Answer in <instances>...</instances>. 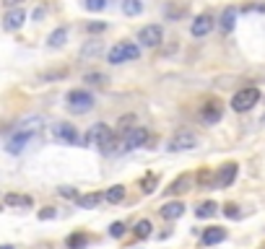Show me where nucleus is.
I'll return each mask as SVG.
<instances>
[{"label":"nucleus","instance_id":"f257e3e1","mask_svg":"<svg viewBox=\"0 0 265 249\" xmlns=\"http://www.w3.org/2000/svg\"><path fill=\"white\" fill-rule=\"evenodd\" d=\"M65 101H68V109L76 112V115H86V112L94 109V96H91L88 91H81V88L68 94Z\"/></svg>","mask_w":265,"mask_h":249},{"label":"nucleus","instance_id":"f03ea898","mask_svg":"<svg viewBox=\"0 0 265 249\" xmlns=\"http://www.w3.org/2000/svg\"><path fill=\"white\" fill-rule=\"evenodd\" d=\"M141 58V50L135 47V44L130 42H120V44H114V47L109 50V62L112 65H120L125 60H138Z\"/></svg>","mask_w":265,"mask_h":249},{"label":"nucleus","instance_id":"7ed1b4c3","mask_svg":"<svg viewBox=\"0 0 265 249\" xmlns=\"http://www.w3.org/2000/svg\"><path fill=\"white\" fill-rule=\"evenodd\" d=\"M258 99H260V91H258L255 86L242 88V91H237L234 99H232V109L234 112H247V109H252V107L258 104Z\"/></svg>","mask_w":265,"mask_h":249},{"label":"nucleus","instance_id":"20e7f679","mask_svg":"<svg viewBox=\"0 0 265 249\" xmlns=\"http://www.w3.org/2000/svg\"><path fill=\"white\" fill-rule=\"evenodd\" d=\"M167 148L172 153H179V151H192V148H198V135L190 132V130H179L175 138L169 140Z\"/></svg>","mask_w":265,"mask_h":249},{"label":"nucleus","instance_id":"39448f33","mask_svg":"<svg viewBox=\"0 0 265 249\" xmlns=\"http://www.w3.org/2000/svg\"><path fill=\"white\" fill-rule=\"evenodd\" d=\"M234 179H237V164L229 161V164H224V166H218V172H216V187H213V189L232 187Z\"/></svg>","mask_w":265,"mask_h":249},{"label":"nucleus","instance_id":"423d86ee","mask_svg":"<svg viewBox=\"0 0 265 249\" xmlns=\"http://www.w3.org/2000/svg\"><path fill=\"white\" fill-rule=\"evenodd\" d=\"M34 135H37V132H29V130H18L16 127V132H13V138H10L8 140V145H5V151L8 153H21V151H24L26 148V145L31 143V138H34Z\"/></svg>","mask_w":265,"mask_h":249},{"label":"nucleus","instance_id":"0eeeda50","mask_svg":"<svg viewBox=\"0 0 265 249\" xmlns=\"http://www.w3.org/2000/svg\"><path fill=\"white\" fill-rule=\"evenodd\" d=\"M138 39H141L146 47H159L161 39H164V31H161L159 24H148L141 29V34H138Z\"/></svg>","mask_w":265,"mask_h":249},{"label":"nucleus","instance_id":"6e6552de","mask_svg":"<svg viewBox=\"0 0 265 249\" xmlns=\"http://www.w3.org/2000/svg\"><path fill=\"white\" fill-rule=\"evenodd\" d=\"M146 140H148V130L146 127H130L128 132H125V148H128V151L141 148Z\"/></svg>","mask_w":265,"mask_h":249},{"label":"nucleus","instance_id":"1a4fd4ad","mask_svg":"<svg viewBox=\"0 0 265 249\" xmlns=\"http://www.w3.org/2000/svg\"><path fill=\"white\" fill-rule=\"evenodd\" d=\"M109 138H112V130L107 127V124H94V127L86 132L84 143H88V145H101V143H107Z\"/></svg>","mask_w":265,"mask_h":249},{"label":"nucleus","instance_id":"9d476101","mask_svg":"<svg viewBox=\"0 0 265 249\" xmlns=\"http://www.w3.org/2000/svg\"><path fill=\"white\" fill-rule=\"evenodd\" d=\"M52 135L57 140H63V143H78V132H76V127L73 124H68V122H57V124H52Z\"/></svg>","mask_w":265,"mask_h":249},{"label":"nucleus","instance_id":"9b49d317","mask_svg":"<svg viewBox=\"0 0 265 249\" xmlns=\"http://www.w3.org/2000/svg\"><path fill=\"white\" fill-rule=\"evenodd\" d=\"M221 115H224L221 101H208V104H203V109H200V120L205 124H216L218 120H221Z\"/></svg>","mask_w":265,"mask_h":249},{"label":"nucleus","instance_id":"f8f14e48","mask_svg":"<svg viewBox=\"0 0 265 249\" xmlns=\"http://www.w3.org/2000/svg\"><path fill=\"white\" fill-rule=\"evenodd\" d=\"M211 29H213V16H211V13H200L198 18L192 21V26H190L192 37H205Z\"/></svg>","mask_w":265,"mask_h":249},{"label":"nucleus","instance_id":"ddd939ff","mask_svg":"<svg viewBox=\"0 0 265 249\" xmlns=\"http://www.w3.org/2000/svg\"><path fill=\"white\" fill-rule=\"evenodd\" d=\"M24 21H26V13H24V8H13V10H8L5 18H3V26L8 31H16L24 26Z\"/></svg>","mask_w":265,"mask_h":249},{"label":"nucleus","instance_id":"4468645a","mask_svg":"<svg viewBox=\"0 0 265 249\" xmlns=\"http://www.w3.org/2000/svg\"><path fill=\"white\" fill-rule=\"evenodd\" d=\"M159 213L164 221H175L179 216H185V205H182V202H164V205L159 208Z\"/></svg>","mask_w":265,"mask_h":249},{"label":"nucleus","instance_id":"2eb2a0df","mask_svg":"<svg viewBox=\"0 0 265 249\" xmlns=\"http://www.w3.org/2000/svg\"><path fill=\"white\" fill-rule=\"evenodd\" d=\"M101 52H104V44H101L99 39H91V42H86L84 47H81V58L91 60V58H99Z\"/></svg>","mask_w":265,"mask_h":249},{"label":"nucleus","instance_id":"dca6fc26","mask_svg":"<svg viewBox=\"0 0 265 249\" xmlns=\"http://www.w3.org/2000/svg\"><path fill=\"white\" fill-rule=\"evenodd\" d=\"M101 200H104V195H101V192H88V195H81V197H78V208L91 210V208L101 205Z\"/></svg>","mask_w":265,"mask_h":249},{"label":"nucleus","instance_id":"f3484780","mask_svg":"<svg viewBox=\"0 0 265 249\" xmlns=\"http://www.w3.org/2000/svg\"><path fill=\"white\" fill-rule=\"evenodd\" d=\"M226 239V229H205V234H203V244L205 247H213V244H218V242H224Z\"/></svg>","mask_w":265,"mask_h":249},{"label":"nucleus","instance_id":"a211bd4d","mask_svg":"<svg viewBox=\"0 0 265 249\" xmlns=\"http://www.w3.org/2000/svg\"><path fill=\"white\" fill-rule=\"evenodd\" d=\"M234 24H237V8H226L224 13H221V21H218V26H221L224 34H229V31L234 29Z\"/></svg>","mask_w":265,"mask_h":249},{"label":"nucleus","instance_id":"6ab92c4d","mask_svg":"<svg viewBox=\"0 0 265 249\" xmlns=\"http://www.w3.org/2000/svg\"><path fill=\"white\" fill-rule=\"evenodd\" d=\"M190 174H182V177H177L175 182H172V187H169V195H182V192H187L190 189Z\"/></svg>","mask_w":265,"mask_h":249},{"label":"nucleus","instance_id":"aec40b11","mask_svg":"<svg viewBox=\"0 0 265 249\" xmlns=\"http://www.w3.org/2000/svg\"><path fill=\"white\" fill-rule=\"evenodd\" d=\"M5 205H10V208H31V197L10 192V195H5Z\"/></svg>","mask_w":265,"mask_h":249},{"label":"nucleus","instance_id":"412c9836","mask_svg":"<svg viewBox=\"0 0 265 249\" xmlns=\"http://www.w3.org/2000/svg\"><path fill=\"white\" fill-rule=\"evenodd\" d=\"M65 39H68V29H55V31L50 34L47 44H50L52 50H57V47H63V44H65Z\"/></svg>","mask_w":265,"mask_h":249},{"label":"nucleus","instance_id":"4be33fe9","mask_svg":"<svg viewBox=\"0 0 265 249\" xmlns=\"http://www.w3.org/2000/svg\"><path fill=\"white\" fill-rule=\"evenodd\" d=\"M122 197H125V187H122V185H114V187H109V189L104 192V200L112 202V205H117Z\"/></svg>","mask_w":265,"mask_h":249},{"label":"nucleus","instance_id":"5701e85b","mask_svg":"<svg viewBox=\"0 0 265 249\" xmlns=\"http://www.w3.org/2000/svg\"><path fill=\"white\" fill-rule=\"evenodd\" d=\"M143 10V0H122V13L125 16H138Z\"/></svg>","mask_w":265,"mask_h":249},{"label":"nucleus","instance_id":"b1692460","mask_svg":"<svg viewBox=\"0 0 265 249\" xmlns=\"http://www.w3.org/2000/svg\"><path fill=\"white\" fill-rule=\"evenodd\" d=\"M65 244H68V249H84L88 244V236L86 234H71Z\"/></svg>","mask_w":265,"mask_h":249},{"label":"nucleus","instance_id":"393cba45","mask_svg":"<svg viewBox=\"0 0 265 249\" xmlns=\"http://www.w3.org/2000/svg\"><path fill=\"white\" fill-rule=\"evenodd\" d=\"M99 148H101V153H104V156H112V153H117V151H120V138H114V135H112V138H109L107 143H101Z\"/></svg>","mask_w":265,"mask_h":249},{"label":"nucleus","instance_id":"a878e982","mask_svg":"<svg viewBox=\"0 0 265 249\" xmlns=\"http://www.w3.org/2000/svg\"><path fill=\"white\" fill-rule=\"evenodd\" d=\"M84 81L91 83V86H99V88H101V86H107V75H104V73H86Z\"/></svg>","mask_w":265,"mask_h":249},{"label":"nucleus","instance_id":"bb28decb","mask_svg":"<svg viewBox=\"0 0 265 249\" xmlns=\"http://www.w3.org/2000/svg\"><path fill=\"white\" fill-rule=\"evenodd\" d=\"M135 236L138 239H148V236H151V221H138L135 223Z\"/></svg>","mask_w":265,"mask_h":249},{"label":"nucleus","instance_id":"cd10ccee","mask_svg":"<svg viewBox=\"0 0 265 249\" xmlns=\"http://www.w3.org/2000/svg\"><path fill=\"white\" fill-rule=\"evenodd\" d=\"M213 213H216V202H203V205L195 210V216L198 218H211Z\"/></svg>","mask_w":265,"mask_h":249},{"label":"nucleus","instance_id":"c85d7f7f","mask_svg":"<svg viewBox=\"0 0 265 249\" xmlns=\"http://www.w3.org/2000/svg\"><path fill=\"white\" fill-rule=\"evenodd\" d=\"M198 182L203 185V187H216V174H211V172H198Z\"/></svg>","mask_w":265,"mask_h":249},{"label":"nucleus","instance_id":"c756f323","mask_svg":"<svg viewBox=\"0 0 265 249\" xmlns=\"http://www.w3.org/2000/svg\"><path fill=\"white\" fill-rule=\"evenodd\" d=\"M141 189L146 192V195H151V192L156 189V177L154 174H146V179L141 182Z\"/></svg>","mask_w":265,"mask_h":249},{"label":"nucleus","instance_id":"7c9ffc66","mask_svg":"<svg viewBox=\"0 0 265 249\" xmlns=\"http://www.w3.org/2000/svg\"><path fill=\"white\" fill-rule=\"evenodd\" d=\"M84 5H86V10H104L107 8V0H84Z\"/></svg>","mask_w":265,"mask_h":249},{"label":"nucleus","instance_id":"2f4dec72","mask_svg":"<svg viewBox=\"0 0 265 249\" xmlns=\"http://www.w3.org/2000/svg\"><path fill=\"white\" fill-rule=\"evenodd\" d=\"M104 29H107L104 21H91V24H86V31H88V34H99V31H104Z\"/></svg>","mask_w":265,"mask_h":249},{"label":"nucleus","instance_id":"473e14b6","mask_svg":"<svg viewBox=\"0 0 265 249\" xmlns=\"http://www.w3.org/2000/svg\"><path fill=\"white\" fill-rule=\"evenodd\" d=\"M109 234L114 236V239H120V236L125 234V223H122V221H117V223H112V226H109Z\"/></svg>","mask_w":265,"mask_h":249},{"label":"nucleus","instance_id":"72a5a7b5","mask_svg":"<svg viewBox=\"0 0 265 249\" xmlns=\"http://www.w3.org/2000/svg\"><path fill=\"white\" fill-rule=\"evenodd\" d=\"M224 216H229V218H239L242 213H239V208L234 205V202H229V205H224Z\"/></svg>","mask_w":265,"mask_h":249},{"label":"nucleus","instance_id":"f704fd0d","mask_svg":"<svg viewBox=\"0 0 265 249\" xmlns=\"http://www.w3.org/2000/svg\"><path fill=\"white\" fill-rule=\"evenodd\" d=\"M57 216V210L55 208H44V210H39V221H52Z\"/></svg>","mask_w":265,"mask_h":249},{"label":"nucleus","instance_id":"c9c22d12","mask_svg":"<svg viewBox=\"0 0 265 249\" xmlns=\"http://www.w3.org/2000/svg\"><path fill=\"white\" fill-rule=\"evenodd\" d=\"M68 70H55V73H44L42 75V81H52V78H65Z\"/></svg>","mask_w":265,"mask_h":249},{"label":"nucleus","instance_id":"e433bc0d","mask_svg":"<svg viewBox=\"0 0 265 249\" xmlns=\"http://www.w3.org/2000/svg\"><path fill=\"white\" fill-rule=\"evenodd\" d=\"M60 195H63V197H76V200H78V192H76L73 187H60Z\"/></svg>","mask_w":265,"mask_h":249},{"label":"nucleus","instance_id":"4c0bfd02","mask_svg":"<svg viewBox=\"0 0 265 249\" xmlns=\"http://www.w3.org/2000/svg\"><path fill=\"white\" fill-rule=\"evenodd\" d=\"M3 3H5V8H18L24 0H3Z\"/></svg>","mask_w":265,"mask_h":249},{"label":"nucleus","instance_id":"58836bf2","mask_svg":"<svg viewBox=\"0 0 265 249\" xmlns=\"http://www.w3.org/2000/svg\"><path fill=\"white\" fill-rule=\"evenodd\" d=\"M247 10H265V5H245V13Z\"/></svg>","mask_w":265,"mask_h":249},{"label":"nucleus","instance_id":"ea45409f","mask_svg":"<svg viewBox=\"0 0 265 249\" xmlns=\"http://www.w3.org/2000/svg\"><path fill=\"white\" fill-rule=\"evenodd\" d=\"M0 249H13V247H10V244H3V247H0Z\"/></svg>","mask_w":265,"mask_h":249}]
</instances>
